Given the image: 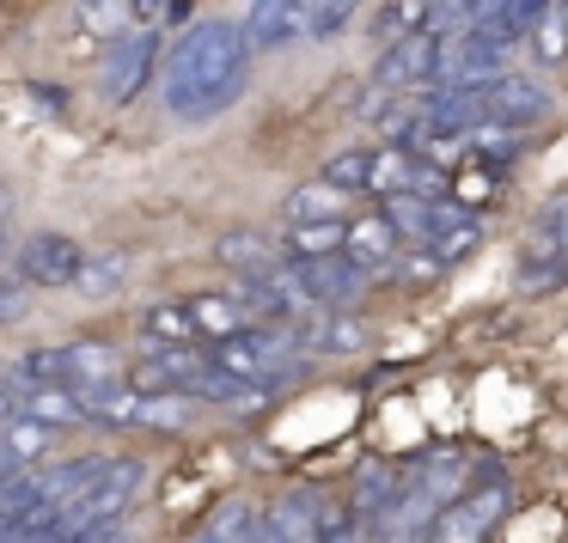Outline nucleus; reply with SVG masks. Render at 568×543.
<instances>
[{
  "mask_svg": "<svg viewBox=\"0 0 568 543\" xmlns=\"http://www.w3.org/2000/svg\"><path fill=\"white\" fill-rule=\"evenodd\" d=\"M251 74V38L245 25H226V19H202L178 38L172 62H165V111L202 123V116H221L226 104H239Z\"/></svg>",
  "mask_w": 568,
  "mask_h": 543,
  "instance_id": "obj_1",
  "label": "nucleus"
},
{
  "mask_svg": "<svg viewBox=\"0 0 568 543\" xmlns=\"http://www.w3.org/2000/svg\"><path fill=\"white\" fill-rule=\"evenodd\" d=\"M135 489H141V464L135 458H111L92 489H80L68 506H55V531H62V543H80V537H92V531L116 525V519L129 513V501H135Z\"/></svg>",
  "mask_w": 568,
  "mask_h": 543,
  "instance_id": "obj_2",
  "label": "nucleus"
},
{
  "mask_svg": "<svg viewBox=\"0 0 568 543\" xmlns=\"http://www.w3.org/2000/svg\"><path fill=\"white\" fill-rule=\"evenodd\" d=\"M501 513H507V477L483 482L477 494H458V501L434 506L422 543H489V531L501 525Z\"/></svg>",
  "mask_w": 568,
  "mask_h": 543,
  "instance_id": "obj_3",
  "label": "nucleus"
},
{
  "mask_svg": "<svg viewBox=\"0 0 568 543\" xmlns=\"http://www.w3.org/2000/svg\"><path fill=\"white\" fill-rule=\"evenodd\" d=\"M367 275H373V269H367V263H355L348 250H336V257H287V263H282V281L294 287V294L306 299L312 311L355 299Z\"/></svg>",
  "mask_w": 568,
  "mask_h": 543,
  "instance_id": "obj_4",
  "label": "nucleus"
},
{
  "mask_svg": "<svg viewBox=\"0 0 568 543\" xmlns=\"http://www.w3.org/2000/svg\"><path fill=\"white\" fill-rule=\"evenodd\" d=\"M446 68V38L440 25L428 31H409V38H392L379 50V68H373V86L385 92H409V86H428V80H440Z\"/></svg>",
  "mask_w": 568,
  "mask_h": 543,
  "instance_id": "obj_5",
  "label": "nucleus"
},
{
  "mask_svg": "<svg viewBox=\"0 0 568 543\" xmlns=\"http://www.w3.org/2000/svg\"><path fill=\"white\" fill-rule=\"evenodd\" d=\"M153 55H160V31L153 25H129L111 38V50H104V99L111 104H129L141 86H148L153 74Z\"/></svg>",
  "mask_w": 568,
  "mask_h": 543,
  "instance_id": "obj_6",
  "label": "nucleus"
},
{
  "mask_svg": "<svg viewBox=\"0 0 568 543\" xmlns=\"http://www.w3.org/2000/svg\"><path fill=\"white\" fill-rule=\"evenodd\" d=\"M550 111V86H538L531 74H489L483 80V116L507 129H531Z\"/></svg>",
  "mask_w": 568,
  "mask_h": 543,
  "instance_id": "obj_7",
  "label": "nucleus"
},
{
  "mask_svg": "<svg viewBox=\"0 0 568 543\" xmlns=\"http://www.w3.org/2000/svg\"><path fill=\"white\" fill-rule=\"evenodd\" d=\"M312 7L318 0H251L245 13L251 50H287V43L312 38Z\"/></svg>",
  "mask_w": 568,
  "mask_h": 543,
  "instance_id": "obj_8",
  "label": "nucleus"
},
{
  "mask_svg": "<svg viewBox=\"0 0 568 543\" xmlns=\"http://www.w3.org/2000/svg\"><path fill=\"white\" fill-rule=\"evenodd\" d=\"M80 269H87V250H80L68 233H38V238H26V250H19V275L38 281V287H74Z\"/></svg>",
  "mask_w": 568,
  "mask_h": 543,
  "instance_id": "obj_9",
  "label": "nucleus"
},
{
  "mask_svg": "<svg viewBox=\"0 0 568 543\" xmlns=\"http://www.w3.org/2000/svg\"><path fill=\"white\" fill-rule=\"evenodd\" d=\"M422 245H428L434 257H446V263H465L470 250L483 245V221H477V208H465V202L446 196L440 208H434V226H428V238H422Z\"/></svg>",
  "mask_w": 568,
  "mask_h": 543,
  "instance_id": "obj_10",
  "label": "nucleus"
},
{
  "mask_svg": "<svg viewBox=\"0 0 568 543\" xmlns=\"http://www.w3.org/2000/svg\"><path fill=\"white\" fill-rule=\"evenodd\" d=\"M397 245H404V233L392 226V214H385V208L355 214V221H348V233H343V250H348L355 263H367V269H392V263H397Z\"/></svg>",
  "mask_w": 568,
  "mask_h": 543,
  "instance_id": "obj_11",
  "label": "nucleus"
},
{
  "mask_svg": "<svg viewBox=\"0 0 568 543\" xmlns=\"http://www.w3.org/2000/svg\"><path fill=\"white\" fill-rule=\"evenodd\" d=\"M300 336H306V355H361V348H367V324L336 311V306L312 311Z\"/></svg>",
  "mask_w": 568,
  "mask_h": 543,
  "instance_id": "obj_12",
  "label": "nucleus"
},
{
  "mask_svg": "<svg viewBox=\"0 0 568 543\" xmlns=\"http://www.w3.org/2000/svg\"><path fill=\"white\" fill-rule=\"evenodd\" d=\"M270 531L282 543H318V531H324V501L312 489H294V494H282V501L270 506Z\"/></svg>",
  "mask_w": 568,
  "mask_h": 543,
  "instance_id": "obj_13",
  "label": "nucleus"
},
{
  "mask_svg": "<svg viewBox=\"0 0 568 543\" xmlns=\"http://www.w3.org/2000/svg\"><path fill=\"white\" fill-rule=\"evenodd\" d=\"M348 202H355V189L331 184V177H318V184H300L294 196L282 202L287 226H306V221H348Z\"/></svg>",
  "mask_w": 568,
  "mask_h": 543,
  "instance_id": "obj_14",
  "label": "nucleus"
},
{
  "mask_svg": "<svg viewBox=\"0 0 568 543\" xmlns=\"http://www.w3.org/2000/svg\"><path fill=\"white\" fill-rule=\"evenodd\" d=\"M104 464H111V458H68V464L43 470V477H38V506H43V513L68 506L80 489H92V482L104 477Z\"/></svg>",
  "mask_w": 568,
  "mask_h": 543,
  "instance_id": "obj_15",
  "label": "nucleus"
},
{
  "mask_svg": "<svg viewBox=\"0 0 568 543\" xmlns=\"http://www.w3.org/2000/svg\"><path fill=\"white\" fill-rule=\"evenodd\" d=\"M519 257H568V189H556V196L531 214Z\"/></svg>",
  "mask_w": 568,
  "mask_h": 543,
  "instance_id": "obj_16",
  "label": "nucleus"
},
{
  "mask_svg": "<svg viewBox=\"0 0 568 543\" xmlns=\"http://www.w3.org/2000/svg\"><path fill=\"white\" fill-rule=\"evenodd\" d=\"M190 306V318H196V330L209 336V342H221V336H239V330H251V311H245V299L239 294H196V299H184Z\"/></svg>",
  "mask_w": 568,
  "mask_h": 543,
  "instance_id": "obj_17",
  "label": "nucleus"
},
{
  "mask_svg": "<svg viewBox=\"0 0 568 543\" xmlns=\"http://www.w3.org/2000/svg\"><path fill=\"white\" fill-rule=\"evenodd\" d=\"M214 257L239 275H257V269H282L287 250H282V238H263V233H226L221 245H214Z\"/></svg>",
  "mask_w": 568,
  "mask_h": 543,
  "instance_id": "obj_18",
  "label": "nucleus"
},
{
  "mask_svg": "<svg viewBox=\"0 0 568 543\" xmlns=\"http://www.w3.org/2000/svg\"><path fill=\"white\" fill-rule=\"evenodd\" d=\"M440 7H446V0H385L379 19H373V38L392 43V38H409V31L440 25Z\"/></svg>",
  "mask_w": 568,
  "mask_h": 543,
  "instance_id": "obj_19",
  "label": "nucleus"
},
{
  "mask_svg": "<svg viewBox=\"0 0 568 543\" xmlns=\"http://www.w3.org/2000/svg\"><path fill=\"white\" fill-rule=\"evenodd\" d=\"M416 153L404 147V141H385V147H373V172H367V196H397V189L416 184Z\"/></svg>",
  "mask_w": 568,
  "mask_h": 543,
  "instance_id": "obj_20",
  "label": "nucleus"
},
{
  "mask_svg": "<svg viewBox=\"0 0 568 543\" xmlns=\"http://www.w3.org/2000/svg\"><path fill=\"white\" fill-rule=\"evenodd\" d=\"M526 38H531V55H538L544 68L568 62V0H550V7L526 25Z\"/></svg>",
  "mask_w": 568,
  "mask_h": 543,
  "instance_id": "obj_21",
  "label": "nucleus"
},
{
  "mask_svg": "<svg viewBox=\"0 0 568 543\" xmlns=\"http://www.w3.org/2000/svg\"><path fill=\"white\" fill-rule=\"evenodd\" d=\"M343 233H348V221H306V226H287L282 233V250L287 257H336Z\"/></svg>",
  "mask_w": 568,
  "mask_h": 543,
  "instance_id": "obj_22",
  "label": "nucleus"
},
{
  "mask_svg": "<svg viewBox=\"0 0 568 543\" xmlns=\"http://www.w3.org/2000/svg\"><path fill=\"white\" fill-rule=\"evenodd\" d=\"M434 208H440V202L416 196V189H397V196H385V214H392V226L409 238V245H422V238H428V226H434Z\"/></svg>",
  "mask_w": 568,
  "mask_h": 543,
  "instance_id": "obj_23",
  "label": "nucleus"
},
{
  "mask_svg": "<svg viewBox=\"0 0 568 543\" xmlns=\"http://www.w3.org/2000/svg\"><path fill=\"white\" fill-rule=\"evenodd\" d=\"M0 440H7V452H13L19 464H38V458L55 445V428L50 421H31V416H13L7 428H0Z\"/></svg>",
  "mask_w": 568,
  "mask_h": 543,
  "instance_id": "obj_24",
  "label": "nucleus"
},
{
  "mask_svg": "<svg viewBox=\"0 0 568 543\" xmlns=\"http://www.w3.org/2000/svg\"><path fill=\"white\" fill-rule=\"evenodd\" d=\"M470 160H483V165H514V160H519V129L489 123V116H483V123L470 129Z\"/></svg>",
  "mask_w": 568,
  "mask_h": 543,
  "instance_id": "obj_25",
  "label": "nucleus"
},
{
  "mask_svg": "<svg viewBox=\"0 0 568 543\" xmlns=\"http://www.w3.org/2000/svg\"><path fill=\"white\" fill-rule=\"evenodd\" d=\"M123 281H129V257H123V250H104V257H87V269H80L74 287L87 299H111Z\"/></svg>",
  "mask_w": 568,
  "mask_h": 543,
  "instance_id": "obj_26",
  "label": "nucleus"
},
{
  "mask_svg": "<svg viewBox=\"0 0 568 543\" xmlns=\"http://www.w3.org/2000/svg\"><path fill=\"white\" fill-rule=\"evenodd\" d=\"M141 330H148L153 348L165 342H196V318H190V306H148V318H141Z\"/></svg>",
  "mask_w": 568,
  "mask_h": 543,
  "instance_id": "obj_27",
  "label": "nucleus"
},
{
  "mask_svg": "<svg viewBox=\"0 0 568 543\" xmlns=\"http://www.w3.org/2000/svg\"><path fill=\"white\" fill-rule=\"evenodd\" d=\"M568 287V257H519V294H556Z\"/></svg>",
  "mask_w": 568,
  "mask_h": 543,
  "instance_id": "obj_28",
  "label": "nucleus"
},
{
  "mask_svg": "<svg viewBox=\"0 0 568 543\" xmlns=\"http://www.w3.org/2000/svg\"><path fill=\"white\" fill-rule=\"evenodd\" d=\"M397 489H404V477H392V470H385V464H367V470H361V494H355V513H361V519H373V513H379V506L392 501Z\"/></svg>",
  "mask_w": 568,
  "mask_h": 543,
  "instance_id": "obj_29",
  "label": "nucleus"
},
{
  "mask_svg": "<svg viewBox=\"0 0 568 543\" xmlns=\"http://www.w3.org/2000/svg\"><path fill=\"white\" fill-rule=\"evenodd\" d=\"M489 196H495V165L465 160V172L453 177V202H465V208H483Z\"/></svg>",
  "mask_w": 568,
  "mask_h": 543,
  "instance_id": "obj_30",
  "label": "nucleus"
},
{
  "mask_svg": "<svg viewBox=\"0 0 568 543\" xmlns=\"http://www.w3.org/2000/svg\"><path fill=\"white\" fill-rule=\"evenodd\" d=\"M367 172H373V147H355V153H336L331 165H324V177L343 189H355V196H367Z\"/></svg>",
  "mask_w": 568,
  "mask_h": 543,
  "instance_id": "obj_31",
  "label": "nucleus"
},
{
  "mask_svg": "<svg viewBox=\"0 0 568 543\" xmlns=\"http://www.w3.org/2000/svg\"><path fill=\"white\" fill-rule=\"evenodd\" d=\"M355 13H361V0H318L312 7V43H331L336 31H348Z\"/></svg>",
  "mask_w": 568,
  "mask_h": 543,
  "instance_id": "obj_32",
  "label": "nucleus"
},
{
  "mask_svg": "<svg viewBox=\"0 0 568 543\" xmlns=\"http://www.w3.org/2000/svg\"><path fill=\"white\" fill-rule=\"evenodd\" d=\"M440 269H446V257H434L428 245H416L409 257L397 250V263H392V275H397V281H416V287H422V281H434Z\"/></svg>",
  "mask_w": 568,
  "mask_h": 543,
  "instance_id": "obj_33",
  "label": "nucleus"
},
{
  "mask_svg": "<svg viewBox=\"0 0 568 543\" xmlns=\"http://www.w3.org/2000/svg\"><path fill=\"white\" fill-rule=\"evenodd\" d=\"M453 477H458V458H446V452H440V458H428V470H422L416 482H422V494H428L434 506H446V494L458 489Z\"/></svg>",
  "mask_w": 568,
  "mask_h": 543,
  "instance_id": "obj_34",
  "label": "nucleus"
},
{
  "mask_svg": "<svg viewBox=\"0 0 568 543\" xmlns=\"http://www.w3.org/2000/svg\"><path fill=\"white\" fill-rule=\"evenodd\" d=\"M116 13H123V0H87V7H80V31H87V38H111Z\"/></svg>",
  "mask_w": 568,
  "mask_h": 543,
  "instance_id": "obj_35",
  "label": "nucleus"
},
{
  "mask_svg": "<svg viewBox=\"0 0 568 543\" xmlns=\"http://www.w3.org/2000/svg\"><path fill=\"white\" fill-rule=\"evenodd\" d=\"M26 306H31L26 281H7V275H0V324H19V318H26Z\"/></svg>",
  "mask_w": 568,
  "mask_h": 543,
  "instance_id": "obj_36",
  "label": "nucleus"
},
{
  "mask_svg": "<svg viewBox=\"0 0 568 543\" xmlns=\"http://www.w3.org/2000/svg\"><path fill=\"white\" fill-rule=\"evenodd\" d=\"M80 543H129V531L123 525H104V531H92V537H80Z\"/></svg>",
  "mask_w": 568,
  "mask_h": 543,
  "instance_id": "obj_37",
  "label": "nucleus"
},
{
  "mask_svg": "<svg viewBox=\"0 0 568 543\" xmlns=\"http://www.w3.org/2000/svg\"><path fill=\"white\" fill-rule=\"evenodd\" d=\"M13 416H19V397H13V391H0V428H7Z\"/></svg>",
  "mask_w": 568,
  "mask_h": 543,
  "instance_id": "obj_38",
  "label": "nucleus"
},
{
  "mask_svg": "<svg viewBox=\"0 0 568 543\" xmlns=\"http://www.w3.org/2000/svg\"><path fill=\"white\" fill-rule=\"evenodd\" d=\"M135 7H141V13H153V7H160V0H135Z\"/></svg>",
  "mask_w": 568,
  "mask_h": 543,
  "instance_id": "obj_39",
  "label": "nucleus"
}]
</instances>
